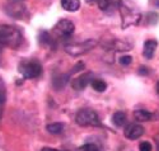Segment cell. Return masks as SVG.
Listing matches in <instances>:
<instances>
[{
    "mask_svg": "<svg viewBox=\"0 0 159 151\" xmlns=\"http://www.w3.org/2000/svg\"><path fill=\"white\" fill-rule=\"evenodd\" d=\"M4 104H5V99L0 98V118L3 116V109H4Z\"/></svg>",
    "mask_w": 159,
    "mask_h": 151,
    "instance_id": "7402d4cb",
    "label": "cell"
},
{
    "mask_svg": "<svg viewBox=\"0 0 159 151\" xmlns=\"http://www.w3.org/2000/svg\"><path fill=\"white\" fill-rule=\"evenodd\" d=\"M75 25L69 19H60L54 27V34L59 38H70L74 33Z\"/></svg>",
    "mask_w": 159,
    "mask_h": 151,
    "instance_id": "5b68a950",
    "label": "cell"
},
{
    "mask_svg": "<svg viewBox=\"0 0 159 151\" xmlns=\"http://www.w3.org/2000/svg\"><path fill=\"white\" fill-rule=\"evenodd\" d=\"M13 10H9L8 11V14L11 16V17H16V18H19L22 14H23V11H24V7L20 4V3H16V2H13Z\"/></svg>",
    "mask_w": 159,
    "mask_h": 151,
    "instance_id": "8fae6325",
    "label": "cell"
},
{
    "mask_svg": "<svg viewBox=\"0 0 159 151\" xmlns=\"http://www.w3.org/2000/svg\"><path fill=\"white\" fill-rule=\"evenodd\" d=\"M13 2H16V3H20L22 0H13Z\"/></svg>",
    "mask_w": 159,
    "mask_h": 151,
    "instance_id": "4316f807",
    "label": "cell"
},
{
    "mask_svg": "<svg viewBox=\"0 0 159 151\" xmlns=\"http://www.w3.org/2000/svg\"><path fill=\"white\" fill-rule=\"evenodd\" d=\"M134 118L139 122H147L153 118V114L149 111H145V109H138L134 112Z\"/></svg>",
    "mask_w": 159,
    "mask_h": 151,
    "instance_id": "30bf717a",
    "label": "cell"
},
{
    "mask_svg": "<svg viewBox=\"0 0 159 151\" xmlns=\"http://www.w3.org/2000/svg\"><path fill=\"white\" fill-rule=\"evenodd\" d=\"M92 88H93L96 91H98V93H102V91H104L106 90V88H107V84L104 83L103 80H101V79H93L92 80Z\"/></svg>",
    "mask_w": 159,
    "mask_h": 151,
    "instance_id": "4fadbf2b",
    "label": "cell"
},
{
    "mask_svg": "<svg viewBox=\"0 0 159 151\" xmlns=\"http://www.w3.org/2000/svg\"><path fill=\"white\" fill-rule=\"evenodd\" d=\"M0 98L5 99V84L2 78H0Z\"/></svg>",
    "mask_w": 159,
    "mask_h": 151,
    "instance_id": "d6986e66",
    "label": "cell"
},
{
    "mask_svg": "<svg viewBox=\"0 0 159 151\" xmlns=\"http://www.w3.org/2000/svg\"><path fill=\"white\" fill-rule=\"evenodd\" d=\"M144 132H145V130L141 125H139V123H131V125H129L125 128L124 135L129 140H138L144 135Z\"/></svg>",
    "mask_w": 159,
    "mask_h": 151,
    "instance_id": "8992f818",
    "label": "cell"
},
{
    "mask_svg": "<svg viewBox=\"0 0 159 151\" xmlns=\"http://www.w3.org/2000/svg\"><path fill=\"white\" fill-rule=\"evenodd\" d=\"M158 47V42L155 39H148V41H145V43H144V50H143V55H144V57L145 59H152L154 56V53H155V50Z\"/></svg>",
    "mask_w": 159,
    "mask_h": 151,
    "instance_id": "ba28073f",
    "label": "cell"
},
{
    "mask_svg": "<svg viewBox=\"0 0 159 151\" xmlns=\"http://www.w3.org/2000/svg\"><path fill=\"white\" fill-rule=\"evenodd\" d=\"M112 122L117 127H122L125 123H126V114L124 112H116L112 116Z\"/></svg>",
    "mask_w": 159,
    "mask_h": 151,
    "instance_id": "7c38bea8",
    "label": "cell"
},
{
    "mask_svg": "<svg viewBox=\"0 0 159 151\" xmlns=\"http://www.w3.org/2000/svg\"><path fill=\"white\" fill-rule=\"evenodd\" d=\"M42 151H61V150H56V149H48V147H46V149H43ZM64 151V150H62Z\"/></svg>",
    "mask_w": 159,
    "mask_h": 151,
    "instance_id": "603a6c76",
    "label": "cell"
},
{
    "mask_svg": "<svg viewBox=\"0 0 159 151\" xmlns=\"http://www.w3.org/2000/svg\"><path fill=\"white\" fill-rule=\"evenodd\" d=\"M93 2L98 5V8L99 9H102V10H106L108 8V5H110V3H108V0H93Z\"/></svg>",
    "mask_w": 159,
    "mask_h": 151,
    "instance_id": "ac0fdd59",
    "label": "cell"
},
{
    "mask_svg": "<svg viewBox=\"0 0 159 151\" xmlns=\"http://www.w3.org/2000/svg\"><path fill=\"white\" fill-rule=\"evenodd\" d=\"M157 93L159 94V81H158V84H157Z\"/></svg>",
    "mask_w": 159,
    "mask_h": 151,
    "instance_id": "d4e9b609",
    "label": "cell"
},
{
    "mask_svg": "<svg viewBox=\"0 0 159 151\" xmlns=\"http://www.w3.org/2000/svg\"><path fill=\"white\" fill-rule=\"evenodd\" d=\"M23 42V36L20 31L11 25H0V45L4 47L18 48Z\"/></svg>",
    "mask_w": 159,
    "mask_h": 151,
    "instance_id": "6da1fadb",
    "label": "cell"
},
{
    "mask_svg": "<svg viewBox=\"0 0 159 151\" xmlns=\"http://www.w3.org/2000/svg\"><path fill=\"white\" fill-rule=\"evenodd\" d=\"M154 4H155V7L159 8V0H154Z\"/></svg>",
    "mask_w": 159,
    "mask_h": 151,
    "instance_id": "cb8c5ba5",
    "label": "cell"
},
{
    "mask_svg": "<svg viewBox=\"0 0 159 151\" xmlns=\"http://www.w3.org/2000/svg\"><path fill=\"white\" fill-rule=\"evenodd\" d=\"M96 46V41L93 39H87L84 42L80 43H69V45H65L64 50L66 53L71 55V56H80V55L88 52L89 50H92Z\"/></svg>",
    "mask_w": 159,
    "mask_h": 151,
    "instance_id": "277c9868",
    "label": "cell"
},
{
    "mask_svg": "<svg viewBox=\"0 0 159 151\" xmlns=\"http://www.w3.org/2000/svg\"><path fill=\"white\" fill-rule=\"evenodd\" d=\"M39 41H41V43H45V45H51L52 43V38H51V36H50V33H47V32H41V34H39Z\"/></svg>",
    "mask_w": 159,
    "mask_h": 151,
    "instance_id": "9a60e30c",
    "label": "cell"
},
{
    "mask_svg": "<svg viewBox=\"0 0 159 151\" xmlns=\"http://www.w3.org/2000/svg\"><path fill=\"white\" fill-rule=\"evenodd\" d=\"M61 5L66 11H76L80 8V0H61Z\"/></svg>",
    "mask_w": 159,
    "mask_h": 151,
    "instance_id": "9c48e42d",
    "label": "cell"
},
{
    "mask_svg": "<svg viewBox=\"0 0 159 151\" xmlns=\"http://www.w3.org/2000/svg\"><path fill=\"white\" fill-rule=\"evenodd\" d=\"M92 80H93V76H92L90 73L83 74V75H80L79 78H76V79L73 80V88L76 89V90H83L89 83H92Z\"/></svg>",
    "mask_w": 159,
    "mask_h": 151,
    "instance_id": "52a82bcc",
    "label": "cell"
},
{
    "mask_svg": "<svg viewBox=\"0 0 159 151\" xmlns=\"http://www.w3.org/2000/svg\"><path fill=\"white\" fill-rule=\"evenodd\" d=\"M75 122L79 126H84V127L97 126L99 125V118L93 109H80L75 116Z\"/></svg>",
    "mask_w": 159,
    "mask_h": 151,
    "instance_id": "3957f363",
    "label": "cell"
},
{
    "mask_svg": "<svg viewBox=\"0 0 159 151\" xmlns=\"http://www.w3.org/2000/svg\"><path fill=\"white\" fill-rule=\"evenodd\" d=\"M18 71L25 79L38 78L42 73V66L38 60L34 59H24L18 64Z\"/></svg>",
    "mask_w": 159,
    "mask_h": 151,
    "instance_id": "7a4b0ae2",
    "label": "cell"
},
{
    "mask_svg": "<svg viewBox=\"0 0 159 151\" xmlns=\"http://www.w3.org/2000/svg\"><path fill=\"white\" fill-rule=\"evenodd\" d=\"M139 150H140V151H152V150H153V146H152V144L148 142V141H143V142H140V145H139Z\"/></svg>",
    "mask_w": 159,
    "mask_h": 151,
    "instance_id": "e0dca14e",
    "label": "cell"
},
{
    "mask_svg": "<svg viewBox=\"0 0 159 151\" xmlns=\"http://www.w3.org/2000/svg\"><path fill=\"white\" fill-rule=\"evenodd\" d=\"M76 151H99L98 147L96 145H92V144H87V145H83L80 146Z\"/></svg>",
    "mask_w": 159,
    "mask_h": 151,
    "instance_id": "2e32d148",
    "label": "cell"
},
{
    "mask_svg": "<svg viewBox=\"0 0 159 151\" xmlns=\"http://www.w3.org/2000/svg\"><path fill=\"white\" fill-rule=\"evenodd\" d=\"M131 61H132V57L131 56H122L121 59H120V64L121 65H130L131 64Z\"/></svg>",
    "mask_w": 159,
    "mask_h": 151,
    "instance_id": "ffe728a7",
    "label": "cell"
},
{
    "mask_svg": "<svg viewBox=\"0 0 159 151\" xmlns=\"http://www.w3.org/2000/svg\"><path fill=\"white\" fill-rule=\"evenodd\" d=\"M79 69H82V70L84 69V64H83V62H79L76 66H74V69L71 70V73H78V71H80V70H79Z\"/></svg>",
    "mask_w": 159,
    "mask_h": 151,
    "instance_id": "44dd1931",
    "label": "cell"
},
{
    "mask_svg": "<svg viewBox=\"0 0 159 151\" xmlns=\"http://www.w3.org/2000/svg\"><path fill=\"white\" fill-rule=\"evenodd\" d=\"M3 47H4L3 45H0V53H2V52H3Z\"/></svg>",
    "mask_w": 159,
    "mask_h": 151,
    "instance_id": "484cf974",
    "label": "cell"
},
{
    "mask_svg": "<svg viewBox=\"0 0 159 151\" xmlns=\"http://www.w3.org/2000/svg\"><path fill=\"white\" fill-rule=\"evenodd\" d=\"M46 128H47V131H48L50 133H52V135H59V133L62 132L64 125H62V123L56 122V123H51V125H47Z\"/></svg>",
    "mask_w": 159,
    "mask_h": 151,
    "instance_id": "5bb4252c",
    "label": "cell"
}]
</instances>
